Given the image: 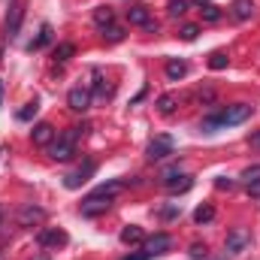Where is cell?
I'll use <instances>...</instances> for the list:
<instances>
[{
    "label": "cell",
    "instance_id": "cell-1",
    "mask_svg": "<svg viewBox=\"0 0 260 260\" xmlns=\"http://www.w3.org/2000/svg\"><path fill=\"white\" fill-rule=\"evenodd\" d=\"M121 188V182H109V185H100L94 194H88L82 200V206H79V212L85 215V218H97V215H103V212H109V206H112V197L115 191Z\"/></svg>",
    "mask_w": 260,
    "mask_h": 260
},
{
    "label": "cell",
    "instance_id": "cell-2",
    "mask_svg": "<svg viewBox=\"0 0 260 260\" xmlns=\"http://www.w3.org/2000/svg\"><path fill=\"white\" fill-rule=\"evenodd\" d=\"M248 118H251V106H248V103H233V106L221 109L218 115L206 118V121H203V130L215 133V130H224V127H233V124H242V121H248Z\"/></svg>",
    "mask_w": 260,
    "mask_h": 260
},
{
    "label": "cell",
    "instance_id": "cell-3",
    "mask_svg": "<svg viewBox=\"0 0 260 260\" xmlns=\"http://www.w3.org/2000/svg\"><path fill=\"white\" fill-rule=\"evenodd\" d=\"M85 133V127H70L67 133H61V136H55V142L49 145V154L55 157V160H70L73 154H76V142H79V136Z\"/></svg>",
    "mask_w": 260,
    "mask_h": 260
},
{
    "label": "cell",
    "instance_id": "cell-4",
    "mask_svg": "<svg viewBox=\"0 0 260 260\" xmlns=\"http://www.w3.org/2000/svg\"><path fill=\"white\" fill-rule=\"evenodd\" d=\"M173 148H176L173 136H154V139L148 142L145 154H148V160H164V157H170V154H173Z\"/></svg>",
    "mask_w": 260,
    "mask_h": 260
},
{
    "label": "cell",
    "instance_id": "cell-5",
    "mask_svg": "<svg viewBox=\"0 0 260 260\" xmlns=\"http://www.w3.org/2000/svg\"><path fill=\"white\" fill-rule=\"evenodd\" d=\"M164 185H167L173 194H182V191H191L194 179L185 176V173H179V170H167V173H164Z\"/></svg>",
    "mask_w": 260,
    "mask_h": 260
},
{
    "label": "cell",
    "instance_id": "cell-6",
    "mask_svg": "<svg viewBox=\"0 0 260 260\" xmlns=\"http://www.w3.org/2000/svg\"><path fill=\"white\" fill-rule=\"evenodd\" d=\"M91 176H94V160H85L79 170H73L70 176H64V185L70 188V191H76V188H82Z\"/></svg>",
    "mask_w": 260,
    "mask_h": 260
},
{
    "label": "cell",
    "instance_id": "cell-7",
    "mask_svg": "<svg viewBox=\"0 0 260 260\" xmlns=\"http://www.w3.org/2000/svg\"><path fill=\"white\" fill-rule=\"evenodd\" d=\"M37 242L43 248H61V245H67V233L61 227H46V230L37 233Z\"/></svg>",
    "mask_w": 260,
    "mask_h": 260
},
{
    "label": "cell",
    "instance_id": "cell-8",
    "mask_svg": "<svg viewBox=\"0 0 260 260\" xmlns=\"http://www.w3.org/2000/svg\"><path fill=\"white\" fill-rule=\"evenodd\" d=\"M21 18H24V3L15 0V3L9 6V15H6V40H15V37H18Z\"/></svg>",
    "mask_w": 260,
    "mask_h": 260
},
{
    "label": "cell",
    "instance_id": "cell-9",
    "mask_svg": "<svg viewBox=\"0 0 260 260\" xmlns=\"http://www.w3.org/2000/svg\"><path fill=\"white\" fill-rule=\"evenodd\" d=\"M43 221H46V209H40L34 203H27V206L18 209V224L21 227H34V224H43Z\"/></svg>",
    "mask_w": 260,
    "mask_h": 260
},
{
    "label": "cell",
    "instance_id": "cell-10",
    "mask_svg": "<svg viewBox=\"0 0 260 260\" xmlns=\"http://www.w3.org/2000/svg\"><path fill=\"white\" fill-rule=\"evenodd\" d=\"M248 245H251V233H248L245 227H236V230H230V236H227V251L239 254V251H245Z\"/></svg>",
    "mask_w": 260,
    "mask_h": 260
},
{
    "label": "cell",
    "instance_id": "cell-11",
    "mask_svg": "<svg viewBox=\"0 0 260 260\" xmlns=\"http://www.w3.org/2000/svg\"><path fill=\"white\" fill-rule=\"evenodd\" d=\"M67 106H70L73 112H85V109L91 106V91H88V88H73V91L67 94Z\"/></svg>",
    "mask_w": 260,
    "mask_h": 260
},
{
    "label": "cell",
    "instance_id": "cell-12",
    "mask_svg": "<svg viewBox=\"0 0 260 260\" xmlns=\"http://www.w3.org/2000/svg\"><path fill=\"white\" fill-rule=\"evenodd\" d=\"M173 248V239L167 236V233H154L151 239H145V251L151 254V257H160V254H167Z\"/></svg>",
    "mask_w": 260,
    "mask_h": 260
},
{
    "label": "cell",
    "instance_id": "cell-13",
    "mask_svg": "<svg viewBox=\"0 0 260 260\" xmlns=\"http://www.w3.org/2000/svg\"><path fill=\"white\" fill-rule=\"evenodd\" d=\"M30 139H34V145H52L55 142V127L46 124V121H40V124H34V130H30Z\"/></svg>",
    "mask_w": 260,
    "mask_h": 260
},
{
    "label": "cell",
    "instance_id": "cell-14",
    "mask_svg": "<svg viewBox=\"0 0 260 260\" xmlns=\"http://www.w3.org/2000/svg\"><path fill=\"white\" fill-rule=\"evenodd\" d=\"M242 182H245V188H248L251 197H260V164L248 167V170L242 173Z\"/></svg>",
    "mask_w": 260,
    "mask_h": 260
},
{
    "label": "cell",
    "instance_id": "cell-15",
    "mask_svg": "<svg viewBox=\"0 0 260 260\" xmlns=\"http://www.w3.org/2000/svg\"><path fill=\"white\" fill-rule=\"evenodd\" d=\"M230 15H233L236 21H248V18L254 15V3H251V0H233Z\"/></svg>",
    "mask_w": 260,
    "mask_h": 260
},
{
    "label": "cell",
    "instance_id": "cell-16",
    "mask_svg": "<svg viewBox=\"0 0 260 260\" xmlns=\"http://www.w3.org/2000/svg\"><path fill=\"white\" fill-rule=\"evenodd\" d=\"M94 24L103 30V27H109V24H115V12L109 9V6H97L94 9Z\"/></svg>",
    "mask_w": 260,
    "mask_h": 260
},
{
    "label": "cell",
    "instance_id": "cell-17",
    "mask_svg": "<svg viewBox=\"0 0 260 260\" xmlns=\"http://www.w3.org/2000/svg\"><path fill=\"white\" fill-rule=\"evenodd\" d=\"M127 21H130V24L145 27V24L151 21V15H148V9H145V6H130V9H127Z\"/></svg>",
    "mask_w": 260,
    "mask_h": 260
},
{
    "label": "cell",
    "instance_id": "cell-18",
    "mask_svg": "<svg viewBox=\"0 0 260 260\" xmlns=\"http://www.w3.org/2000/svg\"><path fill=\"white\" fill-rule=\"evenodd\" d=\"M167 76H170L173 82L185 79V76H188V64H185V61H176V58H173V61H167Z\"/></svg>",
    "mask_w": 260,
    "mask_h": 260
},
{
    "label": "cell",
    "instance_id": "cell-19",
    "mask_svg": "<svg viewBox=\"0 0 260 260\" xmlns=\"http://www.w3.org/2000/svg\"><path fill=\"white\" fill-rule=\"evenodd\" d=\"M142 239H145V233H142V227H136V224H127V227L121 230V242H124V245L142 242Z\"/></svg>",
    "mask_w": 260,
    "mask_h": 260
},
{
    "label": "cell",
    "instance_id": "cell-20",
    "mask_svg": "<svg viewBox=\"0 0 260 260\" xmlns=\"http://www.w3.org/2000/svg\"><path fill=\"white\" fill-rule=\"evenodd\" d=\"M76 55V46L73 43H61V46H55V52H52V58H55V64H64Z\"/></svg>",
    "mask_w": 260,
    "mask_h": 260
},
{
    "label": "cell",
    "instance_id": "cell-21",
    "mask_svg": "<svg viewBox=\"0 0 260 260\" xmlns=\"http://www.w3.org/2000/svg\"><path fill=\"white\" fill-rule=\"evenodd\" d=\"M212 218H215V206H212V203L197 206V212H194V221H197V224H209Z\"/></svg>",
    "mask_w": 260,
    "mask_h": 260
},
{
    "label": "cell",
    "instance_id": "cell-22",
    "mask_svg": "<svg viewBox=\"0 0 260 260\" xmlns=\"http://www.w3.org/2000/svg\"><path fill=\"white\" fill-rule=\"evenodd\" d=\"M49 43H52V24H43V27H40V37L30 43V52H34V49H43V46H49Z\"/></svg>",
    "mask_w": 260,
    "mask_h": 260
},
{
    "label": "cell",
    "instance_id": "cell-23",
    "mask_svg": "<svg viewBox=\"0 0 260 260\" xmlns=\"http://www.w3.org/2000/svg\"><path fill=\"white\" fill-rule=\"evenodd\" d=\"M176 106H179V100H176V94H164V97L157 100V109H160L164 115H173V112H176Z\"/></svg>",
    "mask_w": 260,
    "mask_h": 260
},
{
    "label": "cell",
    "instance_id": "cell-24",
    "mask_svg": "<svg viewBox=\"0 0 260 260\" xmlns=\"http://www.w3.org/2000/svg\"><path fill=\"white\" fill-rule=\"evenodd\" d=\"M103 40L106 43H121L124 40V30L118 24H109V27H103Z\"/></svg>",
    "mask_w": 260,
    "mask_h": 260
},
{
    "label": "cell",
    "instance_id": "cell-25",
    "mask_svg": "<svg viewBox=\"0 0 260 260\" xmlns=\"http://www.w3.org/2000/svg\"><path fill=\"white\" fill-rule=\"evenodd\" d=\"M227 64H230V58H227L224 52H212V55H209V67H212V70H227Z\"/></svg>",
    "mask_w": 260,
    "mask_h": 260
},
{
    "label": "cell",
    "instance_id": "cell-26",
    "mask_svg": "<svg viewBox=\"0 0 260 260\" xmlns=\"http://www.w3.org/2000/svg\"><path fill=\"white\" fill-rule=\"evenodd\" d=\"M200 15H203L206 21H218V18H221V9H218L215 3H203V9H200Z\"/></svg>",
    "mask_w": 260,
    "mask_h": 260
},
{
    "label": "cell",
    "instance_id": "cell-27",
    "mask_svg": "<svg viewBox=\"0 0 260 260\" xmlns=\"http://www.w3.org/2000/svg\"><path fill=\"white\" fill-rule=\"evenodd\" d=\"M37 109H40V103H37V100L24 103V109H18V121H30V118L37 115Z\"/></svg>",
    "mask_w": 260,
    "mask_h": 260
},
{
    "label": "cell",
    "instance_id": "cell-28",
    "mask_svg": "<svg viewBox=\"0 0 260 260\" xmlns=\"http://www.w3.org/2000/svg\"><path fill=\"white\" fill-rule=\"evenodd\" d=\"M94 82H97V85H94V91H97L100 97H109V94H112V88L106 85V79H103L100 73H94Z\"/></svg>",
    "mask_w": 260,
    "mask_h": 260
},
{
    "label": "cell",
    "instance_id": "cell-29",
    "mask_svg": "<svg viewBox=\"0 0 260 260\" xmlns=\"http://www.w3.org/2000/svg\"><path fill=\"white\" fill-rule=\"evenodd\" d=\"M188 12V3L185 0H170V15L173 18H179V15H185Z\"/></svg>",
    "mask_w": 260,
    "mask_h": 260
},
{
    "label": "cell",
    "instance_id": "cell-30",
    "mask_svg": "<svg viewBox=\"0 0 260 260\" xmlns=\"http://www.w3.org/2000/svg\"><path fill=\"white\" fill-rule=\"evenodd\" d=\"M197 34H200V27H197V24H185V27L179 30V37H182V40H188V43L197 40Z\"/></svg>",
    "mask_w": 260,
    "mask_h": 260
},
{
    "label": "cell",
    "instance_id": "cell-31",
    "mask_svg": "<svg viewBox=\"0 0 260 260\" xmlns=\"http://www.w3.org/2000/svg\"><path fill=\"white\" fill-rule=\"evenodd\" d=\"M215 185H218V188H221V191H230V188H233V185H236V182H233V179H230V176H221V179H218V182H215Z\"/></svg>",
    "mask_w": 260,
    "mask_h": 260
},
{
    "label": "cell",
    "instance_id": "cell-32",
    "mask_svg": "<svg viewBox=\"0 0 260 260\" xmlns=\"http://www.w3.org/2000/svg\"><path fill=\"white\" fill-rule=\"evenodd\" d=\"M191 257H194V260L206 257V245H200V242H194V245H191Z\"/></svg>",
    "mask_w": 260,
    "mask_h": 260
},
{
    "label": "cell",
    "instance_id": "cell-33",
    "mask_svg": "<svg viewBox=\"0 0 260 260\" xmlns=\"http://www.w3.org/2000/svg\"><path fill=\"white\" fill-rule=\"evenodd\" d=\"M121 260H151V254L142 248V251H136V254H127V257H121Z\"/></svg>",
    "mask_w": 260,
    "mask_h": 260
},
{
    "label": "cell",
    "instance_id": "cell-34",
    "mask_svg": "<svg viewBox=\"0 0 260 260\" xmlns=\"http://www.w3.org/2000/svg\"><path fill=\"white\" fill-rule=\"evenodd\" d=\"M197 97H200V100H206V103H209V100H212V97H215V94H212V88H203V91H200V94H197Z\"/></svg>",
    "mask_w": 260,
    "mask_h": 260
},
{
    "label": "cell",
    "instance_id": "cell-35",
    "mask_svg": "<svg viewBox=\"0 0 260 260\" xmlns=\"http://www.w3.org/2000/svg\"><path fill=\"white\" fill-rule=\"evenodd\" d=\"M251 145H254V148H260V130H254V133H251Z\"/></svg>",
    "mask_w": 260,
    "mask_h": 260
},
{
    "label": "cell",
    "instance_id": "cell-36",
    "mask_svg": "<svg viewBox=\"0 0 260 260\" xmlns=\"http://www.w3.org/2000/svg\"><path fill=\"white\" fill-rule=\"evenodd\" d=\"M0 103H3V82H0Z\"/></svg>",
    "mask_w": 260,
    "mask_h": 260
},
{
    "label": "cell",
    "instance_id": "cell-37",
    "mask_svg": "<svg viewBox=\"0 0 260 260\" xmlns=\"http://www.w3.org/2000/svg\"><path fill=\"white\" fill-rule=\"evenodd\" d=\"M197 3H200V6H203V3H209V0H197Z\"/></svg>",
    "mask_w": 260,
    "mask_h": 260
},
{
    "label": "cell",
    "instance_id": "cell-38",
    "mask_svg": "<svg viewBox=\"0 0 260 260\" xmlns=\"http://www.w3.org/2000/svg\"><path fill=\"white\" fill-rule=\"evenodd\" d=\"M0 260H6V254H3V251H0Z\"/></svg>",
    "mask_w": 260,
    "mask_h": 260
},
{
    "label": "cell",
    "instance_id": "cell-39",
    "mask_svg": "<svg viewBox=\"0 0 260 260\" xmlns=\"http://www.w3.org/2000/svg\"><path fill=\"white\" fill-rule=\"evenodd\" d=\"M34 260H49V257H34Z\"/></svg>",
    "mask_w": 260,
    "mask_h": 260
},
{
    "label": "cell",
    "instance_id": "cell-40",
    "mask_svg": "<svg viewBox=\"0 0 260 260\" xmlns=\"http://www.w3.org/2000/svg\"><path fill=\"white\" fill-rule=\"evenodd\" d=\"M218 260H227V257H218Z\"/></svg>",
    "mask_w": 260,
    "mask_h": 260
}]
</instances>
